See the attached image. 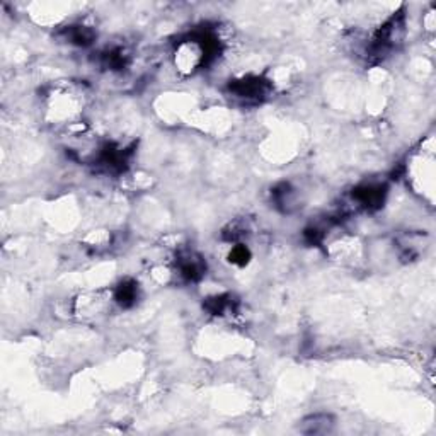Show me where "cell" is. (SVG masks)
Returning a JSON list of instances; mask_svg holds the SVG:
<instances>
[{"label": "cell", "instance_id": "7", "mask_svg": "<svg viewBox=\"0 0 436 436\" xmlns=\"http://www.w3.org/2000/svg\"><path fill=\"white\" fill-rule=\"evenodd\" d=\"M113 298L116 304L122 305L123 309H130L139 300V283L135 280H123L114 288Z\"/></svg>", "mask_w": 436, "mask_h": 436}, {"label": "cell", "instance_id": "4", "mask_svg": "<svg viewBox=\"0 0 436 436\" xmlns=\"http://www.w3.org/2000/svg\"><path fill=\"white\" fill-rule=\"evenodd\" d=\"M177 269L179 275L189 283H196L206 273V263L201 256L193 251H182L177 256Z\"/></svg>", "mask_w": 436, "mask_h": 436}, {"label": "cell", "instance_id": "2", "mask_svg": "<svg viewBox=\"0 0 436 436\" xmlns=\"http://www.w3.org/2000/svg\"><path fill=\"white\" fill-rule=\"evenodd\" d=\"M271 90V82L259 76H247L228 84V93L232 98L239 99L244 105H259L269 98Z\"/></svg>", "mask_w": 436, "mask_h": 436}, {"label": "cell", "instance_id": "9", "mask_svg": "<svg viewBox=\"0 0 436 436\" xmlns=\"http://www.w3.org/2000/svg\"><path fill=\"white\" fill-rule=\"evenodd\" d=\"M65 36L70 43L77 47H89L95 40L94 29L89 26H70L65 31Z\"/></svg>", "mask_w": 436, "mask_h": 436}, {"label": "cell", "instance_id": "5", "mask_svg": "<svg viewBox=\"0 0 436 436\" xmlns=\"http://www.w3.org/2000/svg\"><path fill=\"white\" fill-rule=\"evenodd\" d=\"M336 419L329 413H315L309 414L300 421L298 425V431L304 435H329L334 431Z\"/></svg>", "mask_w": 436, "mask_h": 436}, {"label": "cell", "instance_id": "12", "mask_svg": "<svg viewBox=\"0 0 436 436\" xmlns=\"http://www.w3.org/2000/svg\"><path fill=\"white\" fill-rule=\"evenodd\" d=\"M249 259H251V251L240 242L235 244V246L232 247L230 254H228V261H230L232 264L237 266H246L249 263Z\"/></svg>", "mask_w": 436, "mask_h": 436}, {"label": "cell", "instance_id": "10", "mask_svg": "<svg viewBox=\"0 0 436 436\" xmlns=\"http://www.w3.org/2000/svg\"><path fill=\"white\" fill-rule=\"evenodd\" d=\"M101 64L110 70H123L128 65V55L123 48H111L101 53Z\"/></svg>", "mask_w": 436, "mask_h": 436}, {"label": "cell", "instance_id": "3", "mask_svg": "<svg viewBox=\"0 0 436 436\" xmlns=\"http://www.w3.org/2000/svg\"><path fill=\"white\" fill-rule=\"evenodd\" d=\"M351 196L356 206L367 211H375L384 206L385 198H387V186L377 184V182L361 184L358 188L353 189Z\"/></svg>", "mask_w": 436, "mask_h": 436}, {"label": "cell", "instance_id": "8", "mask_svg": "<svg viewBox=\"0 0 436 436\" xmlns=\"http://www.w3.org/2000/svg\"><path fill=\"white\" fill-rule=\"evenodd\" d=\"M235 304H237V300H235L232 295H215V297L206 298V300L203 302V309L211 315H223L230 312V310L234 312Z\"/></svg>", "mask_w": 436, "mask_h": 436}, {"label": "cell", "instance_id": "1", "mask_svg": "<svg viewBox=\"0 0 436 436\" xmlns=\"http://www.w3.org/2000/svg\"><path fill=\"white\" fill-rule=\"evenodd\" d=\"M406 36V14L404 11L394 12L392 18H389L377 31L375 38H373L370 48H368V55L375 58L387 57L392 49L402 43Z\"/></svg>", "mask_w": 436, "mask_h": 436}, {"label": "cell", "instance_id": "6", "mask_svg": "<svg viewBox=\"0 0 436 436\" xmlns=\"http://www.w3.org/2000/svg\"><path fill=\"white\" fill-rule=\"evenodd\" d=\"M271 201L281 213H292L298 208V193L290 182H280L271 189Z\"/></svg>", "mask_w": 436, "mask_h": 436}, {"label": "cell", "instance_id": "11", "mask_svg": "<svg viewBox=\"0 0 436 436\" xmlns=\"http://www.w3.org/2000/svg\"><path fill=\"white\" fill-rule=\"evenodd\" d=\"M249 232L247 223L244 220H235L228 225L225 230H223V239L228 240V242H235L239 244V240L242 237H246Z\"/></svg>", "mask_w": 436, "mask_h": 436}]
</instances>
